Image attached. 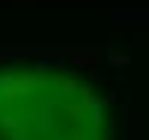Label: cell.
I'll return each mask as SVG.
<instances>
[{
  "label": "cell",
  "instance_id": "obj_1",
  "mask_svg": "<svg viewBox=\"0 0 149 140\" xmlns=\"http://www.w3.org/2000/svg\"><path fill=\"white\" fill-rule=\"evenodd\" d=\"M93 93L63 72H0V140H102Z\"/></svg>",
  "mask_w": 149,
  "mask_h": 140
}]
</instances>
